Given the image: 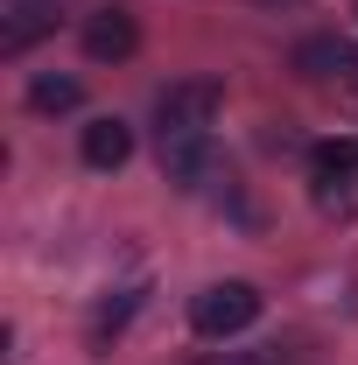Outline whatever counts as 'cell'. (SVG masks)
Instances as JSON below:
<instances>
[{"instance_id":"1","label":"cell","mask_w":358,"mask_h":365,"mask_svg":"<svg viewBox=\"0 0 358 365\" xmlns=\"http://www.w3.org/2000/svg\"><path fill=\"white\" fill-rule=\"evenodd\" d=\"M310 197L323 218H358V140L337 134V140H316L310 148Z\"/></svg>"},{"instance_id":"2","label":"cell","mask_w":358,"mask_h":365,"mask_svg":"<svg viewBox=\"0 0 358 365\" xmlns=\"http://www.w3.org/2000/svg\"><path fill=\"white\" fill-rule=\"evenodd\" d=\"M253 317H260V288H253V281H211V288L190 302V330H197V337H239Z\"/></svg>"},{"instance_id":"3","label":"cell","mask_w":358,"mask_h":365,"mask_svg":"<svg viewBox=\"0 0 358 365\" xmlns=\"http://www.w3.org/2000/svg\"><path fill=\"white\" fill-rule=\"evenodd\" d=\"M218 106H225V85H218V78H183V85H169L162 98H155L162 140H176V134H204V127L218 120Z\"/></svg>"},{"instance_id":"4","label":"cell","mask_w":358,"mask_h":365,"mask_svg":"<svg viewBox=\"0 0 358 365\" xmlns=\"http://www.w3.org/2000/svg\"><path fill=\"white\" fill-rule=\"evenodd\" d=\"M162 169H169V182H183V190H211V182L225 176V155L204 134H176V140H162Z\"/></svg>"},{"instance_id":"5","label":"cell","mask_w":358,"mask_h":365,"mask_svg":"<svg viewBox=\"0 0 358 365\" xmlns=\"http://www.w3.org/2000/svg\"><path fill=\"white\" fill-rule=\"evenodd\" d=\"M140 49V29H134V14L127 7H98L85 21V56L91 63H127Z\"/></svg>"},{"instance_id":"6","label":"cell","mask_w":358,"mask_h":365,"mask_svg":"<svg viewBox=\"0 0 358 365\" xmlns=\"http://www.w3.org/2000/svg\"><path fill=\"white\" fill-rule=\"evenodd\" d=\"M295 71L310 78V85H344L358 71V49L344 36H310V43H295Z\"/></svg>"},{"instance_id":"7","label":"cell","mask_w":358,"mask_h":365,"mask_svg":"<svg viewBox=\"0 0 358 365\" xmlns=\"http://www.w3.org/2000/svg\"><path fill=\"white\" fill-rule=\"evenodd\" d=\"M127 155H134V127L127 120H91L85 127V162L91 169H120Z\"/></svg>"},{"instance_id":"8","label":"cell","mask_w":358,"mask_h":365,"mask_svg":"<svg viewBox=\"0 0 358 365\" xmlns=\"http://www.w3.org/2000/svg\"><path fill=\"white\" fill-rule=\"evenodd\" d=\"M78 98H85V85H78V78H56V71L29 85V106H36V113H71Z\"/></svg>"},{"instance_id":"9","label":"cell","mask_w":358,"mask_h":365,"mask_svg":"<svg viewBox=\"0 0 358 365\" xmlns=\"http://www.w3.org/2000/svg\"><path fill=\"white\" fill-rule=\"evenodd\" d=\"M43 29H49L43 14H21V21H14V29H7V36H0V49H7V56H21V49L36 43V36H43Z\"/></svg>"},{"instance_id":"10","label":"cell","mask_w":358,"mask_h":365,"mask_svg":"<svg viewBox=\"0 0 358 365\" xmlns=\"http://www.w3.org/2000/svg\"><path fill=\"white\" fill-rule=\"evenodd\" d=\"M232 365H274V359H267V351H246V359H232Z\"/></svg>"},{"instance_id":"11","label":"cell","mask_w":358,"mask_h":365,"mask_svg":"<svg viewBox=\"0 0 358 365\" xmlns=\"http://www.w3.org/2000/svg\"><path fill=\"white\" fill-rule=\"evenodd\" d=\"M260 7H295V0H260Z\"/></svg>"},{"instance_id":"12","label":"cell","mask_w":358,"mask_h":365,"mask_svg":"<svg viewBox=\"0 0 358 365\" xmlns=\"http://www.w3.org/2000/svg\"><path fill=\"white\" fill-rule=\"evenodd\" d=\"M21 7H49V0H21Z\"/></svg>"}]
</instances>
